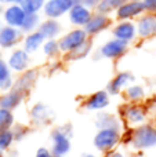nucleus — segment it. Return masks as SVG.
<instances>
[{
    "label": "nucleus",
    "mask_w": 156,
    "mask_h": 157,
    "mask_svg": "<svg viewBox=\"0 0 156 157\" xmlns=\"http://www.w3.org/2000/svg\"><path fill=\"white\" fill-rule=\"evenodd\" d=\"M123 142H126L134 152H145L156 147V124L148 121L142 125L127 130L124 132Z\"/></svg>",
    "instance_id": "1"
},
{
    "label": "nucleus",
    "mask_w": 156,
    "mask_h": 157,
    "mask_svg": "<svg viewBox=\"0 0 156 157\" xmlns=\"http://www.w3.org/2000/svg\"><path fill=\"white\" fill-rule=\"evenodd\" d=\"M119 116L123 121L126 130H131L138 125L149 121L151 114L146 108V103H129L126 102L119 109Z\"/></svg>",
    "instance_id": "2"
},
{
    "label": "nucleus",
    "mask_w": 156,
    "mask_h": 157,
    "mask_svg": "<svg viewBox=\"0 0 156 157\" xmlns=\"http://www.w3.org/2000/svg\"><path fill=\"white\" fill-rule=\"evenodd\" d=\"M72 136H73V127L66 123L62 125H57L50 132V149L54 155L65 157L72 149Z\"/></svg>",
    "instance_id": "3"
},
{
    "label": "nucleus",
    "mask_w": 156,
    "mask_h": 157,
    "mask_svg": "<svg viewBox=\"0 0 156 157\" xmlns=\"http://www.w3.org/2000/svg\"><path fill=\"white\" fill-rule=\"evenodd\" d=\"M123 136L124 131L120 130H113V128L97 130L93 138V146L101 155H107V153L118 149L120 144H123Z\"/></svg>",
    "instance_id": "4"
},
{
    "label": "nucleus",
    "mask_w": 156,
    "mask_h": 157,
    "mask_svg": "<svg viewBox=\"0 0 156 157\" xmlns=\"http://www.w3.org/2000/svg\"><path fill=\"white\" fill-rule=\"evenodd\" d=\"M129 48H130L129 43L112 37L108 41H105V43L97 50L96 58H99V59H111V61L120 59L122 57H124V55L127 54Z\"/></svg>",
    "instance_id": "5"
},
{
    "label": "nucleus",
    "mask_w": 156,
    "mask_h": 157,
    "mask_svg": "<svg viewBox=\"0 0 156 157\" xmlns=\"http://www.w3.org/2000/svg\"><path fill=\"white\" fill-rule=\"evenodd\" d=\"M88 35L86 33V30L83 28H75L71 29L69 32L64 33L60 39H58V43H60V48L62 51V55L69 54V52L75 51L76 48H79L82 44H84L88 40Z\"/></svg>",
    "instance_id": "6"
},
{
    "label": "nucleus",
    "mask_w": 156,
    "mask_h": 157,
    "mask_svg": "<svg viewBox=\"0 0 156 157\" xmlns=\"http://www.w3.org/2000/svg\"><path fill=\"white\" fill-rule=\"evenodd\" d=\"M54 117H55L54 112L44 102H36L29 109L30 124L35 125V127H47V125H51L53 121H54Z\"/></svg>",
    "instance_id": "7"
},
{
    "label": "nucleus",
    "mask_w": 156,
    "mask_h": 157,
    "mask_svg": "<svg viewBox=\"0 0 156 157\" xmlns=\"http://www.w3.org/2000/svg\"><path fill=\"white\" fill-rule=\"evenodd\" d=\"M111 105V95L107 90H98L93 94L87 95L84 101L82 102V109L86 112H102L107 110V108Z\"/></svg>",
    "instance_id": "8"
},
{
    "label": "nucleus",
    "mask_w": 156,
    "mask_h": 157,
    "mask_svg": "<svg viewBox=\"0 0 156 157\" xmlns=\"http://www.w3.org/2000/svg\"><path fill=\"white\" fill-rule=\"evenodd\" d=\"M135 83V76L130 71H120L115 75L107 84V91L111 97H118L123 94V91L129 86Z\"/></svg>",
    "instance_id": "9"
},
{
    "label": "nucleus",
    "mask_w": 156,
    "mask_h": 157,
    "mask_svg": "<svg viewBox=\"0 0 156 157\" xmlns=\"http://www.w3.org/2000/svg\"><path fill=\"white\" fill-rule=\"evenodd\" d=\"M80 3V0H47L43 8V14L46 18L60 19L61 17L68 15L75 4Z\"/></svg>",
    "instance_id": "10"
},
{
    "label": "nucleus",
    "mask_w": 156,
    "mask_h": 157,
    "mask_svg": "<svg viewBox=\"0 0 156 157\" xmlns=\"http://www.w3.org/2000/svg\"><path fill=\"white\" fill-rule=\"evenodd\" d=\"M112 32V37L123 40L126 43L131 44L137 40V26H135V21H116L113 26L111 28Z\"/></svg>",
    "instance_id": "11"
},
{
    "label": "nucleus",
    "mask_w": 156,
    "mask_h": 157,
    "mask_svg": "<svg viewBox=\"0 0 156 157\" xmlns=\"http://www.w3.org/2000/svg\"><path fill=\"white\" fill-rule=\"evenodd\" d=\"M112 26H113V19L111 18V15H105V14H99L94 11L91 19L83 29L86 30L88 37H96V36L104 33L105 30L111 29Z\"/></svg>",
    "instance_id": "12"
},
{
    "label": "nucleus",
    "mask_w": 156,
    "mask_h": 157,
    "mask_svg": "<svg viewBox=\"0 0 156 157\" xmlns=\"http://www.w3.org/2000/svg\"><path fill=\"white\" fill-rule=\"evenodd\" d=\"M7 63L8 66H10V69L14 72V73H24L25 71H28V69H30V62H32V59H30V54H28L26 51H25L24 48H14L13 51L8 54L7 57Z\"/></svg>",
    "instance_id": "13"
},
{
    "label": "nucleus",
    "mask_w": 156,
    "mask_h": 157,
    "mask_svg": "<svg viewBox=\"0 0 156 157\" xmlns=\"http://www.w3.org/2000/svg\"><path fill=\"white\" fill-rule=\"evenodd\" d=\"M39 69L36 68H30L28 71H25L24 73H19L18 77L14 78V87L17 91L22 92L25 97L30 94V91L33 90V87L36 86L37 83V78H39Z\"/></svg>",
    "instance_id": "14"
},
{
    "label": "nucleus",
    "mask_w": 156,
    "mask_h": 157,
    "mask_svg": "<svg viewBox=\"0 0 156 157\" xmlns=\"http://www.w3.org/2000/svg\"><path fill=\"white\" fill-rule=\"evenodd\" d=\"M144 13H145V7L142 2L129 0L115 13V19L116 21H137Z\"/></svg>",
    "instance_id": "15"
},
{
    "label": "nucleus",
    "mask_w": 156,
    "mask_h": 157,
    "mask_svg": "<svg viewBox=\"0 0 156 157\" xmlns=\"http://www.w3.org/2000/svg\"><path fill=\"white\" fill-rule=\"evenodd\" d=\"M137 35L141 40H149L156 37V14L144 13L135 21Z\"/></svg>",
    "instance_id": "16"
},
{
    "label": "nucleus",
    "mask_w": 156,
    "mask_h": 157,
    "mask_svg": "<svg viewBox=\"0 0 156 157\" xmlns=\"http://www.w3.org/2000/svg\"><path fill=\"white\" fill-rule=\"evenodd\" d=\"M24 33L18 28H13L8 25H3L0 29V48L14 50L24 40Z\"/></svg>",
    "instance_id": "17"
},
{
    "label": "nucleus",
    "mask_w": 156,
    "mask_h": 157,
    "mask_svg": "<svg viewBox=\"0 0 156 157\" xmlns=\"http://www.w3.org/2000/svg\"><path fill=\"white\" fill-rule=\"evenodd\" d=\"M94 125H96L97 130H102V128H113V130L120 131L126 130L120 116L108 110H102L97 113L96 119H94Z\"/></svg>",
    "instance_id": "18"
},
{
    "label": "nucleus",
    "mask_w": 156,
    "mask_h": 157,
    "mask_svg": "<svg viewBox=\"0 0 156 157\" xmlns=\"http://www.w3.org/2000/svg\"><path fill=\"white\" fill-rule=\"evenodd\" d=\"M28 14L25 13V10L21 7L19 4H11V6H6L4 11H3V24L8 25L13 28H21L24 24L25 18Z\"/></svg>",
    "instance_id": "19"
},
{
    "label": "nucleus",
    "mask_w": 156,
    "mask_h": 157,
    "mask_svg": "<svg viewBox=\"0 0 156 157\" xmlns=\"http://www.w3.org/2000/svg\"><path fill=\"white\" fill-rule=\"evenodd\" d=\"M94 11L83 6L82 3H77L72 7V10L68 13V21L75 28H84L91 19Z\"/></svg>",
    "instance_id": "20"
},
{
    "label": "nucleus",
    "mask_w": 156,
    "mask_h": 157,
    "mask_svg": "<svg viewBox=\"0 0 156 157\" xmlns=\"http://www.w3.org/2000/svg\"><path fill=\"white\" fill-rule=\"evenodd\" d=\"M25 95L22 92L17 91L15 88H11L8 91H3L0 94V108L14 112L24 103Z\"/></svg>",
    "instance_id": "21"
},
{
    "label": "nucleus",
    "mask_w": 156,
    "mask_h": 157,
    "mask_svg": "<svg viewBox=\"0 0 156 157\" xmlns=\"http://www.w3.org/2000/svg\"><path fill=\"white\" fill-rule=\"evenodd\" d=\"M39 32L46 37V40H51V39H60L61 33H62V25L58 19L53 18H44L41 21L40 26H39Z\"/></svg>",
    "instance_id": "22"
},
{
    "label": "nucleus",
    "mask_w": 156,
    "mask_h": 157,
    "mask_svg": "<svg viewBox=\"0 0 156 157\" xmlns=\"http://www.w3.org/2000/svg\"><path fill=\"white\" fill-rule=\"evenodd\" d=\"M123 98L129 103H144L148 98V92L142 84L134 83L123 91Z\"/></svg>",
    "instance_id": "23"
},
{
    "label": "nucleus",
    "mask_w": 156,
    "mask_h": 157,
    "mask_svg": "<svg viewBox=\"0 0 156 157\" xmlns=\"http://www.w3.org/2000/svg\"><path fill=\"white\" fill-rule=\"evenodd\" d=\"M46 37L41 35L39 30H35L32 33H28L24 36V40H22V48L28 52V54H36L39 50H41Z\"/></svg>",
    "instance_id": "24"
},
{
    "label": "nucleus",
    "mask_w": 156,
    "mask_h": 157,
    "mask_svg": "<svg viewBox=\"0 0 156 157\" xmlns=\"http://www.w3.org/2000/svg\"><path fill=\"white\" fill-rule=\"evenodd\" d=\"M14 72L10 69L7 61L0 58V91H8L14 87Z\"/></svg>",
    "instance_id": "25"
},
{
    "label": "nucleus",
    "mask_w": 156,
    "mask_h": 157,
    "mask_svg": "<svg viewBox=\"0 0 156 157\" xmlns=\"http://www.w3.org/2000/svg\"><path fill=\"white\" fill-rule=\"evenodd\" d=\"M93 46H94L93 40H91V39H88V40L86 41L84 44H82L79 48H76L75 51H72V52H69V54L64 55V59L68 61V62H73V61L84 59V58H87L88 55L93 52Z\"/></svg>",
    "instance_id": "26"
},
{
    "label": "nucleus",
    "mask_w": 156,
    "mask_h": 157,
    "mask_svg": "<svg viewBox=\"0 0 156 157\" xmlns=\"http://www.w3.org/2000/svg\"><path fill=\"white\" fill-rule=\"evenodd\" d=\"M126 2H129V0H99L98 6L96 8V13L105 14V15H112Z\"/></svg>",
    "instance_id": "27"
},
{
    "label": "nucleus",
    "mask_w": 156,
    "mask_h": 157,
    "mask_svg": "<svg viewBox=\"0 0 156 157\" xmlns=\"http://www.w3.org/2000/svg\"><path fill=\"white\" fill-rule=\"evenodd\" d=\"M41 51L43 55L49 59H58V58L62 55V51L60 48V43H58V39H51V40H46L41 47Z\"/></svg>",
    "instance_id": "28"
},
{
    "label": "nucleus",
    "mask_w": 156,
    "mask_h": 157,
    "mask_svg": "<svg viewBox=\"0 0 156 157\" xmlns=\"http://www.w3.org/2000/svg\"><path fill=\"white\" fill-rule=\"evenodd\" d=\"M41 21H43V19L40 18V14H28L24 24H22V26L19 28V29H21V32L24 33V35L32 33L39 29Z\"/></svg>",
    "instance_id": "29"
},
{
    "label": "nucleus",
    "mask_w": 156,
    "mask_h": 157,
    "mask_svg": "<svg viewBox=\"0 0 156 157\" xmlns=\"http://www.w3.org/2000/svg\"><path fill=\"white\" fill-rule=\"evenodd\" d=\"M15 124L17 123H15L14 112L0 108V132H2V131L11 130Z\"/></svg>",
    "instance_id": "30"
},
{
    "label": "nucleus",
    "mask_w": 156,
    "mask_h": 157,
    "mask_svg": "<svg viewBox=\"0 0 156 157\" xmlns=\"http://www.w3.org/2000/svg\"><path fill=\"white\" fill-rule=\"evenodd\" d=\"M46 0H22L21 7L25 10L26 14H40L43 13Z\"/></svg>",
    "instance_id": "31"
},
{
    "label": "nucleus",
    "mask_w": 156,
    "mask_h": 157,
    "mask_svg": "<svg viewBox=\"0 0 156 157\" xmlns=\"http://www.w3.org/2000/svg\"><path fill=\"white\" fill-rule=\"evenodd\" d=\"M14 144H15V138H14L13 130H7L0 132V150L2 152L6 153L8 150H11Z\"/></svg>",
    "instance_id": "32"
},
{
    "label": "nucleus",
    "mask_w": 156,
    "mask_h": 157,
    "mask_svg": "<svg viewBox=\"0 0 156 157\" xmlns=\"http://www.w3.org/2000/svg\"><path fill=\"white\" fill-rule=\"evenodd\" d=\"M13 132H14V138H15V142H21L26 138L28 135L30 134V128L28 125H24V124H18L17 123L13 128Z\"/></svg>",
    "instance_id": "33"
},
{
    "label": "nucleus",
    "mask_w": 156,
    "mask_h": 157,
    "mask_svg": "<svg viewBox=\"0 0 156 157\" xmlns=\"http://www.w3.org/2000/svg\"><path fill=\"white\" fill-rule=\"evenodd\" d=\"M53 156V152L50 147H46V146H40L37 150H36L35 156L33 157H51Z\"/></svg>",
    "instance_id": "34"
},
{
    "label": "nucleus",
    "mask_w": 156,
    "mask_h": 157,
    "mask_svg": "<svg viewBox=\"0 0 156 157\" xmlns=\"http://www.w3.org/2000/svg\"><path fill=\"white\" fill-rule=\"evenodd\" d=\"M144 7H145V13L156 14V0H142Z\"/></svg>",
    "instance_id": "35"
},
{
    "label": "nucleus",
    "mask_w": 156,
    "mask_h": 157,
    "mask_svg": "<svg viewBox=\"0 0 156 157\" xmlns=\"http://www.w3.org/2000/svg\"><path fill=\"white\" fill-rule=\"evenodd\" d=\"M146 108H148V110H149V114H151L154 119H156V97H152L151 99H148Z\"/></svg>",
    "instance_id": "36"
},
{
    "label": "nucleus",
    "mask_w": 156,
    "mask_h": 157,
    "mask_svg": "<svg viewBox=\"0 0 156 157\" xmlns=\"http://www.w3.org/2000/svg\"><path fill=\"white\" fill-rule=\"evenodd\" d=\"M102 157H130V156L127 155L124 150H120V149L118 147V149L112 150V152L107 153V155H102Z\"/></svg>",
    "instance_id": "37"
},
{
    "label": "nucleus",
    "mask_w": 156,
    "mask_h": 157,
    "mask_svg": "<svg viewBox=\"0 0 156 157\" xmlns=\"http://www.w3.org/2000/svg\"><path fill=\"white\" fill-rule=\"evenodd\" d=\"M80 3H82L83 6H86L87 8H90V10L96 11L97 6H98L99 0H80Z\"/></svg>",
    "instance_id": "38"
},
{
    "label": "nucleus",
    "mask_w": 156,
    "mask_h": 157,
    "mask_svg": "<svg viewBox=\"0 0 156 157\" xmlns=\"http://www.w3.org/2000/svg\"><path fill=\"white\" fill-rule=\"evenodd\" d=\"M22 0H0L2 6H11V4H21Z\"/></svg>",
    "instance_id": "39"
},
{
    "label": "nucleus",
    "mask_w": 156,
    "mask_h": 157,
    "mask_svg": "<svg viewBox=\"0 0 156 157\" xmlns=\"http://www.w3.org/2000/svg\"><path fill=\"white\" fill-rule=\"evenodd\" d=\"M80 157H98L96 155V153H91V152H83L82 155H80Z\"/></svg>",
    "instance_id": "40"
},
{
    "label": "nucleus",
    "mask_w": 156,
    "mask_h": 157,
    "mask_svg": "<svg viewBox=\"0 0 156 157\" xmlns=\"http://www.w3.org/2000/svg\"><path fill=\"white\" fill-rule=\"evenodd\" d=\"M3 11H4V8H3V6L0 4V18L3 17Z\"/></svg>",
    "instance_id": "41"
},
{
    "label": "nucleus",
    "mask_w": 156,
    "mask_h": 157,
    "mask_svg": "<svg viewBox=\"0 0 156 157\" xmlns=\"http://www.w3.org/2000/svg\"><path fill=\"white\" fill-rule=\"evenodd\" d=\"M0 157H6V153L2 152V150H0Z\"/></svg>",
    "instance_id": "42"
},
{
    "label": "nucleus",
    "mask_w": 156,
    "mask_h": 157,
    "mask_svg": "<svg viewBox=\"0 0 156 157\" xmlns=\"http://www.w3.org/2000/svg\"><path fill=\"white\" fill-rule=\"evenodd\" d=\"M51 157H64V156H60V155H54V153H53V156Z\"/></svg>",
    "instance_id": "43"
},
{
    "label": "nucleus",
    "mask_w": 156,
    "mask_h": 157,
    "mask_svg": "<svg viewBox=\"0 0 156 157\" xmlns=\"http://www.w3.org/2000/svg\"><path fill=\"white\" fill-rule=\"evenodd\" d=\"M134 2H142V0H134Z\"/></svg>",
    "instance_id": "44"
},
{
    "label": "nucleus",
    "mask_w": 156,
    "mask_h": 157,
    "mask_svg": "<svg viewBox=\"0 0 156 157\" xmlns=\"http://www.w3.org/2000/svg\"><path fill=\"white\" fill-rule=\"evenodd\" d=\"M46 2H47V0H46Z\"/></svg>",
    "instance_id": "45"
}]
</instances>
